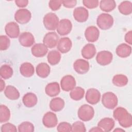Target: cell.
Returning a JSON list of instances; mask_svg holds the SVG:
<instances>
[{"mask_svg": "<svg viewBox=\"0 0 132 132\" xmlns=\"http://www.w3.org/2000/svg\"><path fill=\"white\" fill-rule=\"evenodd\" d=\"M96 48L94 44L88 43L85 45L81 50L82 56L87 59H92L96 54Z\"/></svg>", "mask_w": 132, "mask_h": 132, "instance_id": "7402d4cb", "label": "cell"}, {"mask_svg": "<svg viewBox=\"0 0 132 132\" xmlns=\"http://www.w3.org/2000/svg\"><path fill=\"white\" fill-rule=\"evenodd\" d=\"M64 101L60 97H55L51 100L50 103V109L55 112H58L63 109L64 107Z\"/></svg>", "mask_w": 132, "mask_h": 132, "instance_id": "83f0119b", "label": "cell"}, {"mask_svg": "<svg viewBox=\"0 0 132 132\" xmlns=\"http://www.w3.org/2000/svg\"><path fill=\"white\" fill-rule=\"evenodd\" d=\"M73 68L77 73L84 74L87 73L89 70V63L86 60L78 59L74 62Z\"/></svg>", "mask_w": 132, "mask_h": 132, "instance_id": "9a60e30c", "label": "cell"}, {"mask_svg": "<svg viewBox=\"0 0 132 132\" xmlns=\"http://www.w3.org/2000/svg\"><path fill=\"white\" fill-rule=\"evenodd\" d=\"M36 71L38 76L44 78L49 75L51 72V68L49 65L46 63L42 62L37 65Z\"/></svg>", "mask_w": 132, "mask_h": 132, "instance_id": "d4e9b609", "label": "cell"}, {"mask_svg": "<svg viewBox=\"0 0 132 132\" xmlns=\"http://www.w3.org/2000/svg\"><path fill=\"white\" fill-rule=\"evenodd\" d=\"M72 29V24L70 20L67 19H63L59 21L57 27L58 34L61 36L68 35Z\"/></svg>", "mask_w": 132, "mask_h": 132, "instance_id": "52a82bcc", "label": "cell"}, {"mask_svg": "<svg viewBox=\"0 0 132 132\" xmlns=\"http://www.w3.org/2000/svg\"><path fill=\"white\" fill-rule=\"evenodd\" d=\"M13 73L12 68L8 64H4L0 68V75L4 79H8L11 77Z\"/></svg>", "mask_w": 132, "mask_h": 132, "instance_id": "836d02e7", "label": "cell"}, {"mask_svg": "<svg viewBox=\"0 0 132 132\" xmlns=\"http://www.w3.org/2000/svg\"><path fill=\"white\" fill-rule=\"evenodd\" d=\"M73 17L74 19L80 23L86 22L89 17V12L88 10L83 7H78L73 11Z\"/></svg>", "mask_w": 132, "mask_h": 132, "instance_id": "5bb4252c", "label": "cell"}, {"mask_svg": "<svg viewBox=\"0 0 132 132\" xmlns=\"http://www.w3.org/2000/svg\"><path fill=\"white\" fill-rule=\"evenodd\" d=\"M96 24L98 27L102 30L109 29L113 24V17L108 13H101L97 18Z\"/></svg>", "mask_w": 132, "mask_h": 132, "instance_id": "7a4b0ae2", "label": "cell"}, {"mask_svg": "<svg viewBox=\"0 0 132 132\" xmlns=\"http://www.w3.org/2000/svg\"><path fill=\"white\" fill-rule=\"evenodd\" d=\"M1 131L2 132H16L17 129L14 125L10 123H6L2 125Z\"/></svg>", "mask_w": 132, "mask_h": 132, "instance_id": "ab89813d", "label": "cell"}, {"mask_svg": "<svg viewBox=\"0 0 132 132\" xmlns=\"http://www.w3.org/2000/svg\"><path fill=\"white\" fill-rule=\"evenodd\" d=\"M72 46L71 40L68 37H63L59 39L57 45V50L61 53H66L70 51Z\"/></svg>", "mask_w": 132, "mask_h": 132, "instance_id": "ac0fdd59", "label": "cell"}, {"mask_svg": "<svg viewBox=\"0 0 132 132\" xmlns=\"http://www.w3.org/2000/svg\"><path fill=\"white\" fill-rule=\"evenodd\" d=\"M112 59V54L107 51H102L98 52L96 57V62L101 65H106L110 64Z\"/></svg>", "mask_w": 132, "mask_h": 132, "instance_id": "9c48e42d", "label": "cell"}, {"mask_svg": "<svg viewBox=\"0 0 132 132\" xmlns=\"http://www.w3.org/2000/svg\"><path fill=\"white\" fill-rule=\"evenodd\" d=\"M48 62L51 65H56L59 63L61 59V54L56 50H52L48 52L47 56Z\"/></svg>", "mask_w": 132, "mask_h": 132, "instance_id": "f1b7e54d", "label": "cell"}, {"mask_svg": "<svg viewBox=\"0 0 132 132\" xmlns=\"http://www.w3.org/2000/svg\"><path fill=\"white\" fill-rule=\"evenodd\" d=\"M33 56L36 57H42L45 56L48 52V48L42 43H37L33 45L31 49Z\"/></svg>", "mask_w": 132, "mask_h": 132, "instance_id": "d6986e66", "label": "cell"}, {"mask_svg": "<svg viewBox=\"0 0 132 132\" xmlns=\"http://www.w3.org/2000/svg\"><path fill=\"white\" fill-rule=\"evenodd\" d=\"M10 118L9 109L4 105L0 106V122L4 123L8 121Z\"/></svg>", "mask_w": 132, "mask_h": 132, "instance_id": "e575fe53", "label": "cell"}, {"mask_svg": "<svg viewBox=\"0 0 132 132\" xmlns=\"http://www.w3.org/2000/svg\"><path fill=\"white\" fill-rule=\"evenodd\" d=\"M77 3L76 0H71V1H62V4L64 7L68 8H71L74 7Z\"/></svg>", "mask_w": 132, "mask_h": 132, "instance_id": "7bdbcfd3", "label": "cell"}, {"mask_svg": "<svg viewBox=\"0 0 132 132\" xmlns=\"http://www.w3.org/2000/svg\"><path fill=\"white\" fill-rule=\"evenodd\" d=\"M20 72L22 76L25 77H30L34 75L35 69L31 63L29 62H24L20 66Z\"/></svg>", "mask_w": 132, "mask_h": 132, "instance_id": "484cf974", "label": "cell"}, {"mask_svg": "<svg viewBox=\"0 0 132 132\" xmlns=\"http://www.w3.org/2000/svg\"><path fill=\"white\" fill-rule=\"evenodd\" d=\"M84 94V89L80 87H75L71 91L70 96L74 101H79L83 98Z\"/></svg>", "mask_w": 132, "mask_h": 132, "instance_id": "1f68e13d", "label": "cell"}, {"mask_svg": "<svg viewBox=\"0 0 132 132\" xmlns=\"http://www.w3.org/2000/svg\"><path fill=\"white\" fill-rule=\"evenodd\" d=\"M94 110L93 108L89 105H81L78 110L77 116L80 120L87 122L91 120L94 117Z\"/></svg>", "mask_w": 132, "mask_h": 132, "instance_id": "3957f363", "label": "cell"}, {"mask_svg": "<svg viewBox=\"0 0 132 132\" xmlns=\"http://www.w3.org/2000/svg\"><path fill=\"white\" fill-rule=\"evenodd\" d=\"M82 3L87 8L93 9L98 6L99 2L97 0H84Z\"/></svg>", "mask_w": 132, "mask_h": 132, "instance_id": "60d3db41", "label": "cell"}, {"mask_svg": "<svg viewBox=\"0 0 132 132\" xmlns=\"http://www.w3.org/2000/svg\"><path fill=\"white\" fill-rule=\"evenodd\" d=\"M132 31L131 30L128 31L125 35V41L126 42H127L128 44L131 45L132 44Z\"/></svg>", "mask_w": 132, "mask_h": 132, "instance_id": "f6af8a7d", "label": "cell"}, {"mask_svg": "<svg viewBox=\"0 0 132 132\" xmlns=\"http://www.w3.org/2000/svg\"><path fill=\"white\" fill-rule=\"evenodd\" d=\"M19 41L20 44L24 47H30L35 42V38L33 35L29 32H23L19 37Z\"/></svg>", "mask_w": 132, "mask_h": 132, "instance_id": "e0dca14e", "label": "cell"}, {"mask_svg": "<svg viewBox=\"0 0 132 132\" xmlns=\"http://www.w3.org/2000/svg\"><path fill=\"white\" fill-rule=\"evenodd\" d=\"M113 116L122 127L129 128L131 126V115L125 108L122 107H117L113 112Z\"/></svg>", "mask_w": 132, "mask_h": 132, "instance_id": "6da1fadb", "label": "cell"}, {"mask_svg": "<svg viewBox=\"0 0 132 132\" xmlns=\"http://www.w3.org/2000/svg\"><path fill=\"white\" fill-rule=\"evenodd\" d=\"M16 5L20 8H24L27 6L28 1L27 0H16L15 1Z\"/></svg>", "mask_w": 132, "mask_h": 132, "instance_id": "ee69618b", "label": "cell"}, {"mask_svg": "<svg viewBox=\"0 0 132 132\" xmlns=\"http://www.w3.org/2000/svg\"><path fill=\"white\" fill-rule=\"evenodd\" d=\"M85 98L88 103L95 105L99 102L101 98V93L98 90L95 88H90L87 91Z\"/></svg>", "mask_w": 132, "mask_h": 132, "instance_id": "4fadbf2b", "label": "cell"}, {"mask_svg": "<svg viewBox=\"0 0 132 132\" xmlns=\"http://www.w3.org/2000/svg\"><path fill=\"white\" fill-rule=\"evenodd\" d=\"M125 131V130L123 129H121V128H117L116 129H115L113 131Z\"/></svg>", "mask_w": 132, "mask_h": 132, "instance_id": "c3c4849f", "label": "cell"}, {"mask_svg": "<svg viewBox=\"0 0 132 132\" xmlns=\"http://www.w3.org/2000/svg\"><path fill=\"white\" fill-rule=\"evenodd\" d=\"M4 94L7 98L11 100H16L20 97V93L13 86H7L4 90Z\"/></svg>", "mask_w": 132, "mask_h": 132, "instance_id": "4316f807", "label": "cell"}, {"mask_svg": "<svg viewBox=\"0 0 132 132\" xmlns=\"http://www.w3.org/2000/svg\"><path fill=\"white\" fill-rule=\"evenodd\" d=\"M62 5V1L52 0L48 3V6L53 11H56L60 9Z\"/></svg>", "mask_w": 132, "mask_h": 132, "instance_id": "b9f144b4", "label": "cell"}, {"mask_svg": "<svg viewBox=\"0 0 132 132\" xmlns=\"http://www.w3.org/2000/svg\"><path fill=\"white\" fill-rule=\"evenodd\" d=\"M43 22L45 28L47 30H54L57 29L59 20L55 13L50 12L44 15Z\"/></svg>", "mask_w": 132, "mask_h": 132, "instance_id": "277c9868", "label": "cell"}, {"mask_svg": "<svg viewBox=\"0 0 132 132\" xmlns=\"http://www.w3.org/2000/svg\"><path fill=\"white\" fill-rule=\"evenodd\" d=\"M100 36V31L97 27L94 26L88 27L85 31V37L86 39L90 42L96 41Z\"/></svg>", "mask_w": 132, "mask_h": 132, "instance_id": "2e32d148", "label": "cell"}, {"mask_svg": "<svg viewBox=\"0 0 132 132\" xmlns=\"http://www.w3.org/2000/svg\"><path fill=\"white\" fill-rule=\"evenodd\" d=\"M22 102L25 106L28 108H31L37 104L38 98L35 93L28 92L23 96Z\"/></svg>", "mask_w": 132, "mask_h": 132, "instance_id": "44dd1931", "label": "cell"}, {"mask_svg": "<svg viewBox=\"0 0 132 132\" xmlns=\"http://www.w3.org/2000/svg\"><path fill=\"white\" fill-rule=\"evenodd\" d=\"M112 81L114 86L122 87L127 84L128 79L127 77L123 74H117L113 76Z\"/></svg>", "mask_w": 132, "mask_h": 132, "instance_id": "4dcf8cb0", "label": "cell"}, {"mask_svg": "<svg viewBox=\"0 0 132 132\" xmlns=\"http://www.w3.org/2000/svg\"><path fill=\"white\" fill-rule=\"evenodd\" d=\"M118 10L124 15H129L132 12V3L130 1H123L118 6Z\"/></svg>", "mask_w": 132, "mask_h": 132, "instance_id": "d6a6232c", "label": "cell"}, {"mask_svg": "<svg viewBox=\"0 0 132 132\" xmlns=\"http://www.w3.org/2000/svg\"><path fill=\"white\" fill-rule=\"evenodd\" d=\"M89 131H103L100 127L97 126V127H92L91 129L89 130Z\"/></svg>", "mask_w": 132, "mask_h": 132, "instance_id": "7dc6e473", "label": "cell"}, {"mask_svg": "<svg viewBox=\"0 0 132 132\" xmlns=\"http://www.w3.org/2000/svg\"><path fill=\"white\" fill-rule=\"evenodd\" d=\"M114 121L110 118H104L101 119L97 124V126L100 127L103 131H110L114 126Z\"/></svg>", "mask_w": 132, "mask_h": 132, "instance_id": "ffe728a7", "label": "cell"}, {"mask_svg": "<svg viewBox=\"0 0 132 132\" xmlns=\"http://www.w3.org/2000/svg\"><path fill=\"white\" fill-rule=\"evenodd\" d=\"M102 103L106 108L112 109L118 105V97L113 92H107L103 94L102 98Z\"/></svg>", "mask_w": 132, "mask_h": 132, "instance_id": "5b68a950", "label": "cell"}, {"mask_svg": "<svg viewBox=\"0 0 132 132\" xmlns=\"http://www.w3.org/2000/svg\"><path fill=\"white\" fill-rule=\"evenodd\" d=\"M59 36L56 32L52 31L47 32L43 39V44L47 47L52 48L55 47L58 42Z\"/></svg>", "mask_w": 132, "mask_h": 132, "instance_id": "ba28073f", "label": "cell"}, {"mask_svg": "<svg viewBox=\"0 0 132 132\" xmlns=\"http://www.w3.org/2000/svg\"><path fill=\"white\" fill-rule=\"evenodd\" d=\"M10 44V41L9 38L5 35L0 36V50L5 51L7 50Z\"/></svg>", "mask_w": 132, "mask_h": 132, "instance_id": "8d00e7d4", "label": "cell"}, {"mask_svg": "<svg viewBox=\"0 0 132 132\" xmlns=\"http://www.w3.org/2000/svg\"><path fill=\"white\" fill-rule=\"evenodd\" d=\"M116 3L113 0H102L100 2V9L104 12H110L114 9Z\"/></svg>", "mask_w": 132, "mask_h": 132, "instance_id": "f546056e", "label": "cell"}, {"mask_svg": "<svg viewBox=\"0 0 132 132\" xmlns=\"http://www.w3.org/2000/svg\"><path fill=\"white\" fill-rule=\"evenodd\" d=\"M116 52L119 57L126 58L130 55L131 53V47L126 43H122L117 46Z\"/></svg>", "mask_w": 132, "mask_h": 132, "instance_id": "603a6c76", "label": "cell"}, {"mask_svg": "<svg viewBox=\"0 0 132 132\" xmlns=\"http://www.w3.org/2000/svg\"><path fill=\"white\" fill-rule=\"evenodd\" d=\"M57 130L59 132L72 131V125L69 123L62 122L58 124Z\"/></svg>", "mask_w": 132, "mask_h": 132, "instance_id": "f35d334b", "label": "cell"}, {"mask_svg": "<svg viewBox=\"0 0 132 132\" xmlns=\"http://www.w3.org/2000/svg\"><path fill=\"white\" fill-rule=\"evenodd\" d=\"M5 31L6 35L11 38H16L20 36L19 26L14 22L8 23L5 26Z\"/></svg>", "mask_w": 132, "mask_h": 132, "instance_id": "7c38bea8", "label": "cell"}, {"mask_svg": "<svg viewBox=\"0 0 132 132\" xmlns=\"http://www.w3.org/2000/svg\"><path fill=\"white\" fill-rule=\"evenodd\" d=\"M42 123L47 128L55 127L58 123V119L55 113L48 111L44 114L42 118Z\"/></svg>", "mask_w": 132, "mask_h": 132, "instance_id": "8fae6325", "label": "cell"}, {"mask_svg": "<svg viewBox=\"0 0 132 132\" xmlns=\"http://www.w3.org/2000/svg\"><path fill=\"white\" fill-rule=\"evenodd\" d=\"M86 129L84 124L81 121H76L72 125V131L85 132Z\"/></svg>", "mask_w": 132, "mask_h": 132, "instance_id": "74e56055", "label": "cell"}, {"mask_svg": "<svg viewBox=\"0 0 132 132\" xmlns=\"http://www.w3.org/2000/svg\"><path fill=\"white\" fill-rule=\"evenodd\" d=\"M18 128L19 132H33L35 128L33 124L28 121L21 123Z\"/></svg>", "mask_w": 132, "mask_h": 132, "instance_id": "d590c367", "label": "cell"}, {"mask_svg": "<svg viewBox=\"0 0 132 132\" xmlns=\"http://www.w3.org/2000/svg\"><path fill=\"white\" fill-rule=\"evenodd\" d=\"M60 86L62 90L64 91H71L76 86L75 78L70 75L63 76L60 80Z\"/></svg>", "mask_w": 132, "mask_h": 132, "instance_id": "30bf717a", "label": "cell"}, {"mask_svg": "<svg viewBox=\"0 0 132 132\" xmlns=\"http://www.w3.org/2000/svg\"><path fill=\"white\" fill-rule=\"evenodd\" d=\"M0 90L1 91H3V90L4 89L5 87V83L4 82V81L1 78V80H0Z\"/></svg>", "mask_w": 132, "mask_h": 132, "instance_id": "bcb514c9", "label": "cell"}, {"mask_svg": "<svg viewBox=\"0 0 132 132\" xmlns=\"http://www.w3.org/2000/svg\"><path fill=\"white\" fill-rule=\"evenodd\" d=\"M60 91V86L57 82H52L48 84L45 88V93L50 97L57 96L59 94Z\"/></svg>", "mask_w": 132, "mask_h": 132, "instance_id": "cb8c5ba5", "label": "cell"}, {"mask_svg": "<svg viewBox=\"0 0 132 132\" xmlns=\"http://www.w3.org/2000/svg\"><path fill=\"white\" fill-rule=\"evenodd\" d=\"M31 18V12L27 9H20L14 14L15 20L21 24L27 23L30 20Z\"/></svg>", "mask_w": 132, "mask_h": 132, "instance_id": "8992f818", "label": "cell"}]
</instances>
